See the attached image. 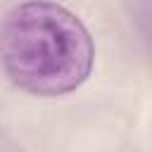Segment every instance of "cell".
<instances>
[{
	"mask_svg": "<svg viewBox=\"0 0 152 152\" xmlns=\"http://www.w3.org/2000/svg\"><path fill=\"white\" fill-rule=\"evenodd\" d=\"M93 62V36L64 5L26 0L0 21V66L24 93L66 95L88 81Z\"/></svg>",
	"mask_w": 152,
	"mask_h": 152,
	"instance_id": "6da1fadb",
	"label": "cell"
}]
</instances>
